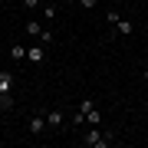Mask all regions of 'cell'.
Instances as JSON below:
<instances>
[{
	"label": "cell",
	"mask_w": 148,
	"mask_h": 148,
	"mask_svg": "<svg viewBox=\"0 0 148 148\" xmlns=\"http://www.w3.org/2000/svg\"><path fill=\"white\" fill-rule=\"evenodd\" d=\"M86 122H89V125H99V122H102V112H86Z\"/></svg>",
	"instance_id": "cell-11"
},
{
	"label": "cell",
	"mask_w": 148,
	"mask_h": 148,
	"mask_svg": "<svg viewBox=\"0 0 148 148\" xmlns=\"http://www.w3.org/2000/svg\"><path fill=\"white\" fill-rule=\"evenodd\" d=\"M40 43H43V46H46V43H53V33H49V30H43V33H40Z\"/></svg>",
	"instance_id": "cell-13"
},
{
	"label": "cell",
	"mask_w": 148,
	"mask_h": 148,
	"mask_svg": "<svg viewBox=\"0 0 148 148\" xmlns=\"http://www.w3.org/2000/svg\"><path fill=\"white\" fill-rule=\"evenodd\" d=\"M0 109H3V112L13 109V95H10V92H0Z\"/></svg>",
	"instance_id": "cell-10"
},
{
	"label": "cell",
	"mask_w": 148,
	"mask_h": 148,
	"mask_svg": "<svg viewBox=\"0 0 148 148\" xmlns=\"http://www.w3.org/2000/svg\"><path fill=\"white\" fill-rule=\"evenodd\" d=\"M0 92H13V73L0 69Z\"/></svg>",
	"instance_id": "cell-4"
},
{
	"label": "cell",
	"mask_w": 148,
	"mask_h": 148,
	"mask_svg": "<svg viewBox=\"0 0 148 148\" xmlns=\"http://www.w3.org/2000/svg\"><path fill=\"white\" fill-rule=\"evenodd\" d=\"M23 30H27V36L40 40V33H43V23H40V20H27V27H23Z\"/></svg>",
	"instance_id": "cell-5"
},
{
	"label": "cell",
	"mask_w": 148,
	"mask_h": 148,
	"mask_svg": "<svg viewBox=\"0 0 148 148\" xmlns=\"http://www.w3.org/2000/svg\"><path fill=\"white\" fill-rule=\"evenodd\" d=\"M43 132H46V112H33L30 122H27V135L30 138H40Z\"/></svg>",
	"instance_id": "cell-2"
},
{
	"label": "cell",
	"mask_w": 148,
	"mask_h": 148,
	"mask_svg": "<svg viewBox=\"0 0 148 148\" xmlns=\"http://www.w3.org/2000/svg\"><path fill=\"white\" fill-rule=\"evenodd\" d=\"M27 63H33V66L43 63V49H40V46H30V49H27Z\"/></svg>",
	"instance_id": "cell-7"
},
{
	"label": "cell",
	"mask_w": 148,
	"mask_h": 148,
	"mask_svg": "<svg viewBox=\"0 0 148 148\" xmlns=\"http://www.w3.org/2000/svg\"><path fill=\"white\" fill-rule=\"evenodd\" d=\"M142 79H145V82H148V66H145V73H142Z\"/></svg>",
	"instance_id": "cell-16"
},
{
	"label": "cell",
	"mask_w": 148,
	"mask_h": 148,
	"mask_svg": "<svg viewBox=\"0 0 148 148\" xmlns=\"http://www.w3.org/2000/svg\"><path fill=\"white\" fill-rule=\"evenodd\" d=\"M40 3H43V0H23V7H27V10H36Z\"/></svg>",
	"instance_id": "cell-14"
},
{
	"label": "cell",
	"mask_w": 148,
	"mask_h": 148,
	"mask_svg": "<svg viewBox=\"0 0 148 148\" xmlns=\"http://www.w3.org/2000/svg\"><path fill=\"white\" fill-rule=\"evenodd\" d=\"M10 56H13V59H27V46L13 43V46H10Z\"/></svg>",
	"instance_id": "cell-8"
},
{
	"label": "cell",
	"mask_w": 148,
	"mask_h": 148,
	"mask_svg": "<svg viewBox=\"0 0 148 148\" xmlns=\"http://www.w3.org/2000/svg\"><path fill=\"white\" fill-rule=\"evenodd\" d=\"M63 125H66V115H63L59 109H49V112H46V128L56 132V128H63Z\"/></svg>",
	"instance_id": "cell-3"
},
{
	"label": "cell",
	"mask_w": 148,
	"mask_h": 148,
	"mask_svg": "<svg viewBox=\"0 0 148 148\" xmlns=\"http://www.w3.org/2000/svg\"><path fill=\"white\" fill-rule=\"evenodd\" d=\"M115 33L128 36V33H135V23H132V20H122V16H119V23H115Z\"/></svg>",
	"instance_id": "cell-6"
},
{
	"label": "cell",
	"mask_w": 148,
	"mask_h": 148,
	"mask_svg": "<svg viewBox=\"0 0 148 148\" xmlns=\"http://www.w3.org/2000/svg\"><path fill=\"white\" fill-rule=\"evenodd\" d=\"M76 7H82V10H92V7H95V0H79Z\"/></svg>",
	"instance_id": "cell-15"
},
{
	"label": "cell",
	"mask_w": 148,
	"mask_h": 148,
	"mask_svg": "<svg viewBox=\"0 0 148 148\" xmlns=\"http://www.w3.org/2000/svg\"><path fill=\"white\" fill-rule=\"evenodd\" d=\"M92 109H95V99H82L79 102V112H92Z\"/></svg>",
	"instance_id": "cell-12"
},
{
	"label": "cell",
	"mask_w": 148,
	"mask_h": 148,
	"mask_svg": "<svg viewBox=\"0 0 148 148\" xmlns=\"http://www.w3.org/2000/svg\"><path fill=\"white\" fill-rule=\"evenodd\" d=\"M0 33H3V27H0Z\"/></svg>",
	"instance_id": "cell-17"
},
{
	"label": "cell",
	"mask_w": 148,
	"mask_h": 148,
	"mask_svg": "<svg viewBox=\"0 0 148 148\" xmlns=\"http://www.w3.org/2000/svg\"><path fill=\"white\" fill-rule=\"evenodd\" d=\"M43 16H46V20H56V3H46V0H43Z\"/></svg>",
	"instance_id": "cell-9"
},
{
	"label": "cell",
	"mask_w": 148,
	"mask_h": 148,
	"mask_svg": "<svg viewBox=\"0 0 148 148\" xmlns=\"http://www.w3.org/2000/svg\"><path fill=\"white\" fill-rule=\"evenodd\" d=\"M79 145L82 148H109V145H115V132H102L99 125H92V132H86L79 138Z\"/></svg>",
	"instance_id": "cell-1"
}]
</instances>
